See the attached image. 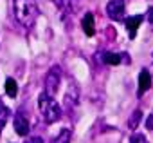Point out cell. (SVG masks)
Here are the masks:
<instances>
[{"mask_svg": "<svg viewBox=\"0 0 153 143\" xmlns=\"http://www.w3.org/2000/svg\"><path fill=\"white\" fill-rule=\"evenodd\" d=\"M149 87H151V76L146 69H142L139 73V96H142Z\"/></svg>", "mask_w": 153, "mask_h": 143, "instance_id": "9c48e42d", "label": "cell"}, {"mask_svg": "<svg viewBox=\"0 0 153 143\" xmlns=\"http://www.w3.org/2000/svg\"><path fill=\"white\" fill-rule=\"evenodd\" d=\"M4 125H6V120H0V132H2V129H4Z\"/></svg>", "mask_w": 153, "mask_h": 143, "instance_id": "ffe728a7", "label": "cell"}, {"mask_svg": "<svg viewBox=\"0 0 153 143\" xmlns=\"http://www.w3.org/2000/svg\"><path fill=\"white\" fill-rule=\"evenodd\" d=\"M15 130L18 136H27L29 134V121H27V116L22 114V111H18L15 114Z\"/></svg>", "mask_w": 153, "mask_h": 143, "instance_id": "8992f818", "label": "cell"}, {"mask_svg": "<svg viewBox=\"0 0 153 143\" xmlns=\"http://www.w3.org/2000/svg\"><path fill=\"white\" fill-rule=\"evenodd\" d=\"M146 129H148V130H153V114L148 116V120H146Z\"/></svg>", "mask_w": 153, "mask_h": 143, "instance_id": "ac0fdd59", "label": "cell"}, {"mask_svg": "<svg viewBox=\"0 0 153 143\" xmlns=\"http://www.w3.org/2000/svg\"><path fill=\"white\" fill-rule=\"evenodd\" d=\"M81 26H83V31H85L87 36H94V35H96V26H94V15H92V13H87V15L83 17Z\"/></svg>", "mask_w": 153, "mask_h": 143, "instance_id": "30bf717a", "label": "cell"}, {"mask_svg": "<svg viewBox=\"0 0 153 143\" xmlns=\"http://www.w3.org/2000/svg\"><path fill=\"white\" fill-rule=\"evenodd\" d=\"M146 18H148V22H149V24H153V8H149V9H148V17H146Z\"/></svg>", "mask_w": 153, "mask_h": 143, "instance_id": "d6986e66", "label": "cell"}, {"mask_svg": "<svg viewBox=\"0 0 153 143\" xmlns=\"http://www.w3.org/2000/svg\"><path fill=\"white\" fill-rule=\"evenodd\" d=\"M13 9L18 24L24 27H33L40 17V8L36 4V0H15Z\"/></svg>", "mask_w": 153, "mask_h": 143, "instance_id": "6da1fadb", "label": "cell"}, {"mask_svg": "<svg viewBox=\"0 0 153 143\" xmlns=\"http://www.w3.org/2000/svg\"><path fill=\"white\" fill-rule=\"evenodd\" d=\"M70 136H72L70 130H68V129H63V130H61V132H59L51 143H70Z\"/></svg>", "mask_w": 153, "mask_h": 143, "instance_id": "4fadbf2b", "label": "cell"}, {"mask_svg": "<svg viewBox=\"0 0 153 143\" xmlns=\"http://www.w3.org/2000/svg\"><path fill=\"white\" fill-rule=\"evenodd\" d=\"M130 143H148V141H146V138L142 134H133L131 139H130Z\"/></svg>", "mask_w": 153, "mask_h": 143, "instance_id": "2e32d148", "label": "cell"}, {"mask_svg": "<svg viewBox=\"0 0 153 143\" xmlns=\"http://www.w3.org/2000/svg\"><path fill=\"white\" fill-rule=\"evenodd\" d=\"M106 13L112 20H124V0H110L106 6Z\"/></svg>", "mask_w": 153, "mask_h": 143, "instance_id": "277c9868", "label": "cell"}, {"mask_svg": "<svg viewBox=\"0 0 153 143\" xmlns=\"http://www.w3.org/2000/svg\"><path fill=\"white\" fill-rule=\"evenodd\" d=\"M25 143H43V139H42V138H38V136H31V138H27V139H25Z\"/></svg>", "mask_w": 153, "mask_h": 143, "instance_id": "e0dca14e", "label": "cell"}, {"mask_svg": "<svg viewBox=\"0 0 153 143\" xmlns=\"http://www.w3.org/2000/svg\"><path fill=\"white\" fill-rule=\"evenodd\" d=\"M38 109L42 112V118L47 123H54L61 118V107L54 100V96H49L47 93H42L38 98Z\"/></svg>", "mask_w": 153, "mask_h": 143, "instance_id": "7a4b0ae2", "label": "cell"}, {"mask_svg": "<svg viewBox=\"0 0 153 143\" xmlns=\"http://www.w3.org/2000/svg\"><path fill=\"white\" fill-rule=\"evenodd\" d=\"M140 118H142V112H140V111H135V112L131 114V118L128 120V127H130V129H137L139 123H140Z\"/></svg>", "mask_w": 153, "mask_h": 143, "instance_id": "5bb4252c", "label": "cell"}, {"mask_svg": "<svg viewBox=\"0 0 153 143\" xmlns=\"http://www.w3.org/2000/svg\"><path fill=\"white\" fill-rule=\"evenodd\" d=\"M59 82H61V69L58 65H54L49 69V73L45 76V91L43 93H47L49 96H54L56 91L59 89Z\"/></svg>", "mask_w": 153, "mask_h": 143, "instance_id": "3957f363", "label": "cell"}, {"mask_svg": "<svg viewBox=\"0 0 153 143\" xmlns=\"http://www.w3.org/2000/svg\"><path fill=\"white\" fill-rule=\"evenodd\" d=\"M7 114H9V109L4 105V102L0 100V120H6L7 118Z\"/></svg>", "mask_w": 153, "mask_h": 143, "instance_id": "9a60e30c", "label": "cell"}, {"mask_svg": "<svg viewBox=\"0 0 153 143\" xmlns=\"http://www.w3.org/2000/svg\"><path fill=\"white\" fill-rule=\"evenodd\" d=\"M78 98H79V89L74 82L68 84V89H67V94H65V107L70 111L78 105Z\"/></svg>", "mask_w": 153, "mask_h": 143, "instance_id": "5b68a950", "label": "cell"}, {"mask_svg": "<svg viewBox=\"0 0 153 143\" xmlns=\"http://www.w3.org/2000/svg\"><path fill=\"white\" fill-rule=\"evenodd\" d=\"M4 87H6V94H7V96H11V98L16 96V93H18V85H16V82H15L13 78H7Z\"/></svg>", "mask_w": 153, "mask_h": 143, "instance_id": "7c38bea8", "label": "cell"}, {"mask_svg": "<svg viewBox=\"0 0 153 143\" xmlns=\"http://www.w3.org/2000/svg\"><path fill=\"white\" fill-rule=\"evenodd\" d=\"M58 8L61 11V17H68V15H74L78 11V0H59L58 2Z\"/></svg>", "mask_w": 153, "mask_h": 143, "instance_id": "ba28073f", "label": "cell"}, {"mask_svg": "<svg viewBox=\"0 0 153 143\" xmlns=\"http://www.w3.org/2000/svg\"><path fill=\"white\" fill-rule=\"evenodd\" d=\"M101 60H103V63H106V65H119L121 63V60H123V54H115V53H103L101 54Z\"/></svg>", "mask_w": 153, "mask_h": 143, "instance_id": "8fae6325", "label": "cell"}, {"mask_svg": "<svg viewBox=\"0 0 153 143\" xmlns=\"http://www.w3.org/2000/svg\"><path fill=\"white\" fill-rule=\"evenodd\" d=\"M142 20H144V17H142V15H135V17H128V18H124L126 29H128V33H130V38H131V40L137 36V29H139V26L142 24Z\"/></svg>", "mask_w": 153, "mask_h": 143, "instance_id": "52a82bcc", "label": "cell"}]
</instances>
